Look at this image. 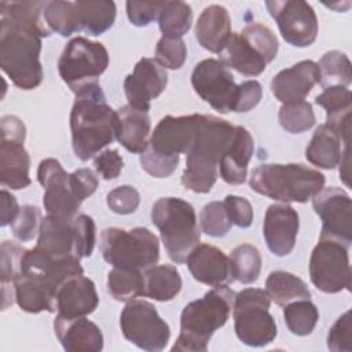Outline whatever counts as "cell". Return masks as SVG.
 <instances>
[{"label":"cell","mask_w":352,"mask_h":352,"mask_svg":"<svg viewBox=\"0 0 352 352\" xmlns=\"http://www.w3.org/2000/svg\"><path fill=\"white\" fill-rule=\"evenodd\" d=\"M118 116L107 103L100 85L76 95L70 111L72 146L77 158L88 161L117 138Z\"/></svg>","instance_id":"cell-1"},{"label":"cell","mask_w":352,"mask_h":352,"mask_svg":"<svg viewBox=\"0 0 352 352\" xmlns=\"http://www.w3.org/2000/svg\"><path fill=\"white\" fill-rule=\"evenodd\" d=\"M234 125L212 114H202L197 136L186 153L182 184L199 194L209 192L217 180L220 158L231 139Z\"/></svg>","instance_id":"cell-2"},{"label":"cell","mask_w":352,"mask_h":352,"mask_svg":"<svg viewBox=\"0 0 352 352\" xmlns=\"http://www.w3.org/2000/svg\"><path fill=\"white\" fill-rule=\"evenodd\" d=\"M235 292L219 286L204 297L188 302L180 315V334L172 351L204 352L213 333L226 324L234 304Z\"/></svg>","instance_id":"cell-3"},{"label":"cell","mask_w":352,"mask_h":352,"mask_svg":"<svg viewBox=\"0 0 352 352\" xmlns=\"http://www.w3.org/2000/svg\"><path fill=\"white\" fill-rule=\"evenodd\" d=\"M41 38L34 29L0 18V66L21 89H34L43 81Z\"/></svg>","instance_id":"cell-4"},{"label":"cell","mask_w":352,"mask_h":352,"mask_svg":"<svg viewBox=\"0 0 352 352\" xmlns=\"http://www.w3.org/2000/svg\"><path fill=\"white\" fill-rule=\"evenodd\" d=\"M202 114L166 116L164 117L148 140L147 148L140 154L142 168L153 177L170 176L179 164V154L187 153L192 144Z\"/></svg>","instance_id":"cell-5"},{"label":"cell","mask_w":352,"mask_h":352,"mask_svg":"<svg viewBox=\"0 0 352 352\" xmlns=\"http://www.w3.org/2000/svg\"><path fill=\"white\" fill-rule=\"evenodd\" d=\"M249 186L275 201L307 202L324 187V175L304 164H261L253 169Z\"/></svg>","instance_id":"cell-6"},{"label":"cell","mask_w":352,"mask_h":352,"mask_svg":"<svg viewBox=\"0 0 352 352\" xmlns=\"http://www.w3.org/2000/svg\"><path fill=\"white\" fill-rule=\"evenodd\" d=\"M151 221L160 230L168 257L177 264L186 263L201 239L192 205L176 197L160 198L151 208Z\"/></svg>","instance_id":"cell-7"},{"label":"cell","mask_w":352,"mask_h":352,"mask_svg":"<svg viewBox=\"0 0 352 352\" xmlns=\"http://www.w3.org/2000/svg\"><path fill=\"white\" fill-rule=\"evenodd\" d=\"M100 252L106 263L118 268L146 271L160 258L158 238L147 228H104L100 234Z\"/></svg>","instance_id":"cell-8"},{"label":"cell","mask_w":352,"mask_h":352,"mask_svg":"<svg viewBox=\"0 0 352 352\" xmlns=\"http://www.w3.org/2000/svg\"><path fill=\"white\" fill-rule=\"evenodd\" d=\"M109 66V54L102 43L85 37L72 38L58 60L60 78L77 95L99 85V76Z\"/></svg>","instance_id":"cell-9"},{"label":"cell","mask_w":352,"mask_h":352,"mask_svg":"<svg viewBox=\"0 0 352 352\" xmlns=\"http://www.w3.org/2000/svg\"><path fill=\"white\" fill-rule=\"evenodd\" d=\"M271 298L264 289L248 287L235 294L232 304L236 337L249 346H265L276 337V323L268 308Z\"/></svg>","instance_id":"cell-10"},{"label":"cell","mask_w":352,"mask_h":352,"mask_svg":"<svg viewBox=\"0 0 352 352\" xmlns=\"http://www.w3.org/2000/svg\"><path fill=\"white\" fill-rule=\"evenodd\" d=\"M348 246L331 238H319L309 258V278L324 293L351 290Z\"/></svg>","instance_id":"cell-11"},{"label":"cell","mask_w":352,"mask_h":352,"mask_svg":"<svg viewBox=\"0 0 352 352\" xmlns=\"http://www.w3.org/2000/svg\"><path fill=\"white\" fill-rule=\"evenodd\" d=\"M0 182L3 187L21 190L30 184V157L23 147L26 128L16 116H4L0 121Z\"/></svg>","instance_id":"cell-12"},{"label":"cell","mask_w":352,"mask_h":352,"mask_svg":"<svg viewBox=\"0 0 352 352\" xmlns=\"http://www.w3.org/2000/svg\"><path fill=\"white\" fill-rule=\"evenodd\" d=\"M120 326L124 337L144 351H162L170 337L168 323L151 302L143 300L128 301L121 312Z\"/></svg>","instance_id":"cell-13"},{"label":"cell","mask_w":352,"mask_h":352,"mask_svg":"<svg viewBox=\"0 0 352 352\" xmlns=\"http://www.w3.org/2000/svg\"><path fill=\"white\" fill-rule=\"evenodd\" d=\"M194 91L220 113L234 110L238 85L228 67L220 59H204L195 65L191 74Z\"/></svg>","instance_id":"cell-14"},{"label":"cell","mask_w":352,"mask_h":352,"mask_svg":"<svg viewBox=\"0 0 352 352\" xmlns=\"http://www.w3.org/2000/svg\"><path fill=\"white\" fill-rule=\"evenodd\" d=\"M286 43L293 47H308L318 36V18L311 4L302 0L265 1Z\"/></svg>","instance_id":"cell-15"},{"label":"cell","mask_w":352,"mask_h":352,"mask_svg":"<svg viewBox=\"0 0 352 352\" xmlns=\"http://www.w3.org/2000/svg\"><path fill=\"white\" fill-rule=\"evenodd\" d=\"M314 209L322 220L320 236L352 243V202L346 191L338 187H323L312 198Z\"/></svg>","instance_id":"cell-16"},{"label":"cell","mask_w":352,"mask_h":352,"mask_svg":"<svg viewBox=\"0 0 352 352\" xmlns=\"http://www.w3.org/2000/svg\"><path fill=\"white\" fill-rule=\"evenodd\" d=\"M69 175L55 158H45L37 169V179L44 187L43 204L47 214L72 220L77 216L81 202L73 194Z\"/></svg>","instance_id":"cell-17"},{"label":"cell","mask_w":352,"mask_h":352,"mask_svg":"<svg viewBox=\"0 0 352 352\" xmlns=\"http://www.w3.org/2000/svg\"><path fill=\"white\" fill-rule=\"evenodd\" d=\"M168 84L166 70L153 58H142L124 80L128 104L148 111L150 102L160 96Z\"/></svg>","instance_id":"cell-18"},{"label":"cell","mask_w":352,"mask_h":352,"mask_svg":"<svg viewBox=\"0 0 352 352\" xmlns=\"http://www.w3.org/2000/svg\"><path fill=\"white\" fill-rule=\"evenodd\" d=\"M298 213L289 204H272L268 206L263 235L268 249L279 257L292 253L298 232Z\"/></svg>","instance_id":"cell-19"},{"label":"cell","mask_w":352,"mask_h":352,"mask_svg":"<svg viewBox=\"0 0 352 352\" xmlns=\"http://www.w3.org/2000/svg\"><path fill=\"white\" fill-rule=\"evenodd\" d=\"M319 80L318 65L309 59L301 60L280 70L271 81V91L283 104L296 103L304 100Z\"/></svg>","instance_id":"cell-20"},{"label":"cell","mask_w":352,"mask_h":352,"mask_svg":"<svg viewBox=\"0 0 352 352\" xmlns=\"http://www.w3.org/2000/svg\"><path fill=\"white\" fill-rule=\"evenodd\" d=\"M98 304L99 297L95 283L84 275L66 279L55 294V311L63 318L89 315L96 309Z\"/></svg>","instance_id":"cell-21"},{"label":"cell","mask_w":352,"mask_h":352,"mask_svg":"<svg viewBox=\"0 0 352 352\" xmlns=\"http://www.w3.org/2000/svg\"><path fill=\"white\" fill-rule=\"evenodd\" d=\"M186 263L192 278L201 283L219 287L232 282L230 258L213 245L198 243Z\"/></svg>","instance_id":"cell-22"},{"label":"cell","mask_w":352,"mask_h":352,"mask_svg":"<svg viewBox=\"0 0 352 352\" xmlns=\"http://www.w3.org/2000/svg\"><path fill=\"white\" fill-rule=\"evenodd\" d=\"M54 330L63 349L69 352H99L103 348L100 329L85 316L63 318L56 315Z\"/></svg>","instance_id":"cell-23"},{"label":"cell","mask_w":352,"mask_h":352,"mask_svg":"<svg viewBox=\"0 0 352 352\" xmlns=\"http://www.w3.org/2000/svg\"><path fill=\"white\" fill-rule=\"evenodd\" d=\"M254 142L243 126H234L231 139L220 158L221 179L228 184H242L246 180L248 164L253 155Z\"/></svg>","instance_id":"cell-24"},{"label":"cell","mask_w":352,"mask_h":352,"mask_svg":"<svg viewBox=\"0 0 352 352\" xmlns=\"http://www.w3.org/2000/svg\"><path fill=\"white\" fill-rule=\"evenodd\" d=\"M231 18L219 4H210L198 16L195 38L205 50L220 54L231 37Z\"/></svg>","instance_id":"cell-25"},{"label":"cell","mask_w":352,"mask_h":352,"mask_svg":"<svg viewBox=\"0 0 352 352\" xmlns=\"http://www.w3.org/2000/svg\"><path fill=\"white\" fill-rule=\"evenodd\" d=\"M342 144H349V140L342 139L341 135L327 124H322L314 132L305 148V157L315 166L333 169L340 164L344 151L349 148V146H346L342 150Z\"/></svg>","instance_id":"cell-26"},{"label":"cell","mask_w":352,"mask_h":352,"mask_svg":"<svg viewBox=\"0 0 352 352\" xmlns=\"http://www.w3.org/2000/svg\"><path fill=\"white\" fill-rule=\"evenodd\" d=\"M117 140L131 153L142 154L148 146L151 121L147 111L124 106L117 111Z\"/></svg>","instance_id":"cell-27"},{"label":"cell","mask_w":352,"mask_h":352,"mask_svg":"<svg viewBox=\"0 0 352 352\" xmlns=\"http://www.w3.org/2000/svg\"><path fill=\"white\" fill-rule=\"evenodd\" d=\"M315 103L326 110V124L349 140L352 94L346 87H327L315 98Z\"/></svg>","instance_id":"cell-28"},{"label":"cell","mask_w":352,"mask_h":352,"mask_svg":"<svg viewBox=\"0 0 352 352\" xmlns=\"http://www.w3.org/2000/svg\"><path fill=\"white\" fill-rule=\"evenodd\" d=\"M72 220L47 214L40 226L37 246L55 258L74 256Z\"/></svg>","instance_id":"cell-29"},{"label":"cell","mask_w":352,"mask_h":352,"mask_svg":"<svg viewBox=\"0 0 352 352\" xmlns=\"http://www.w3.org/2000/svg\"><path fill=\"white\" fill-rule=\"evenodd\" d=\"M220 60L227 67L249 77L261 74L267 66V62L241 36V33L231 34L224 50L220 52Z\"/></svg>","instance_id":"cell-30"},{"label":"cell","mask_w":352,"mask_h":352,"mask_svg":"<svg viewBox=\"0 0 352 352\" xmlns=\"http://www.w3.org/2000/svg\"><path fill=\"white\" fill-rule=\"evenodd\" d=\"M12 286L15 301L22 311L29 314H38L41 311L55 312V293L44 282L18 275Z\"/></svg>","instance_id":"cell-31"},{"label":"cell","mask_w":352,"mask_h":352,"mask_svg":"<svg viewBox=\"0 0 352 352\" xmlns=\"http://www.w3.org/2000/svg\"><path fill=\"white\" fill-rule=\"evenodd\" d=\"M80 30L99 36L110 29L116 19V4L109 0L74 1Z\"/></svg>","instance_id":"cell-32"},{"label":"cell","mask_w":352,"mask_h":352,"mask_svg":"<svg viewBox=\"0 0 352 352\" xmlns=\"http://www.w3.org/2000/svg\"><path fill=\"white\" fill-rule=\"evenodd\" d=\"M182 289V278L176 267L153 265L144 271V296L155 301H169Z\"/></svg>","instance_id":"cell-33"},{"label":"cell","mask_w":352,"mask_h":352,"mask_svg":"<svg viewBox=\"0 0 352 352\" xmlns=\"http://www.w3.org/2000/svg\"><path fill=\"white\" fill-rule=\"evenodd\" d=\"M265 292L279 307H285L297 300L311 298L307 283L297 275L286 271H272L265 280Z\"/></svg>","instance_id":"cell-34"},{"label":"cell","mask_w":352,"mask_h":352,"mask_svg":"<svg viewBox=\"0 0 352 352\" xmlns=\"http://www.w3.org/2000/svg\"><path fill=\"white\" fill-rule=\"evenodd\" d=\"M47 1H0V18L29 26L41 37L51 34L44 18Z\"/></svg>","instance_id":"cell-35"},{"label":"cell","mask_w":352,"mask_h":352,"mask_svg":"<svg viewBox=\"0 0 352 352\" xmlns=\"http://www.w3.org/2000/svg\"><path fill=\"white\" fill-rule=\"evenodd\" d=\"M107 290L118 301H132L144 296V274L139 270L114 267L107 274Z\"/></svg>","instance_id":"cell-36"},{"label":"cell","mask_w":352,"mask_h":352,"mask_svg":"<svg viewBox=\"0 0 352 352\" xmlns=\"http://www.w3.org/2000/svg\"><path fill=\"white\" fill-rule=\"evenodd\" d=\"M228 258L232 280L245 285L257 280L261 271V254L256 246L249 243L238 245Z\"/></svg>","instance_id":"cell-37"},{"label":"cell","mask_w":352,"mask_h":352,"mask_svg":"<svg viewBox=\"0 0 352 352\" xmlns=\"http://www.w3.org/2000/svg\"><path fill=\"white\" fill-rule=\"evenodd\" d=\"M320 74L319 84L323 88L327 87H348L352 80L351 62L348 56L341 51H329L316 63Z\"/></svg>","instance_id":"cell-38"},{"label":"cell","mask_w":352,"mask_h":352,"mask_svg":"<svg viewBox=\"0 0 352 352\" xmlns=\"http://www.w3.org/2000/svg\"><path fill=\"white\" fill-rule=\"evenodd\" d=\"M191 22L192 11L184 1H165L158 15L162 36L168 37H182L190 30Z\"/></svg>","instance_id":"cell-39"},{"label":"cell","mask_w":352,"mask_h":352,"mask_svg":"<svg viewBox=\"0 0 352 352\" xmlns=\"http://www.w3.org/2000/svg\"><path fill=\"white\" fill-rule=\"evenodd\" d=\"M44 18L51 32L67 37L80 30L74 1H47Z\"/></svg>","instance_id":"cell-40"},{"label":"cell","mask_w":352,"mask_h":352,"mask_svg":"<svg viewBox=\"0 0 352 352\" xmlns=\"http://www.w3.org/2000/svg\"><path fill=\"white\" fill-rule=\"evenodd\" d=\"M283 318L290 333L296 336H308L314 331L318 323L319 311L309 300H297L285 305Z\"/></svg>","instance_id":"cell-41"},{"label":"cell","mask_w":352,"mask_h":352,"mask_svg":"<svg viewBox=\"0 0 352 352\" xmlns=\"http://www.w3.org/2000/svg\"><path fill=\"white\" fill-rule=\"evenodd\" d=\"M282 128L290 133H302L314 126L315 113L309 102L285 103L278 114Z\"/></svg>","instance_id":"cell-42"},{"label":"cell","mask_w":352,"mask_h":352,"mask_svg":"<svg viewBox=\"0 0 352 352\" xmlns=\"http://www.w3.org/2000/svg\"><path fill=\"white\" fill-rule=\"evenodd\" d=\"M241 36L267 62H272L278 54V40L270 28L261 23H250L241 32Z\"/></svg>","instance_id":"cell-43"},{"label":"cell","mask_w":352,"mask_h":352,"mask_svg":"<svg viewBox=\"0 0 352 352\" xmlns=\"http://www.w3.org/2000/svg\"><path fill=\"white\" fill-rule=\"evenodd\" d=\"M201 230L214 238L224 236L232 227L223 202L212 201L206 204L199 213Z\"/></svg>","instance_id":"cell-44"},{"label":"cell","mask_w":352,"mask_h":352,"mask_svg":"<svg viewBox=\"0 0 352 352\" xmlns=\"http://www.w3.org/2000/svg\"><path fill=\"white\" fill-rule=\"evenodd\" d=\"M72 228L74 238V256L77 258L89 257L96 242L95 221L91 216L81 213L72 220Z\"/></svg>","instance_id":"cell-45"},{"label":"cell","mask_w":352,"mask_h":352,"mask_svg":"<svg viewBox=\"0 0 352 352\" xmlns=\"http://www.w3.org/2000/svg\"><path fill=\"white\" fill-rule=\"evenodd\" d=\"M187 58V47L180 37L162 36L155 47V60L164 69L177 70Z\"/></svg>","instance_id":"cell-46"},{"label":"cell","mask_w":352,"mask_h":352,"mask_svg":"<svg viewBox=\"0 0 352 352\" xmlns=\"http://www.w3.org/2000/svg\"><path fill=\"white\" fill-rule=\"evenodd\" d=\"M41 221V212L37 206L23 205L10 226L14 236L22 242H26L32 241L40 231Z\"/></svg>","instance_id":"cell-47"},{"label":"cell","mask_w":352,"mask_h":352,"mask_svg":"<svg viewBox=\"0 0 352 352\" xmlns=\"http://www.w3.org/2000/svg\"><path fill=\"white\" fill-rule=\"evenodd\" d=\"M26 249L11 241H3L0 248L1 263V289L8 287L19 275L22 256Z\"/></svg>","instance_id":"cell-48"},{"label":"cell","mask_w":352,"mask_h":352,"mask_svg":"<svg viewBox=\"0 0 352 352\" xmlns=\"http://www.w3.org/2000/svg\"><path fill=\"white\" fill-rule=\"evenodd\" d=\"M327 346L334 352H351L352 351V320L351 311L341 315L331 326L327 336Z\"/></svg>","instance_id":"cell-49"},{"label":"cell","mask_w":352,"mask_h":352,"mask_svg":"<svg viewBox=\"0 0 352 352\" xmlns=\"http://www.w3.org/2000/svg\"><path fill=\"white\" fill-rule=\"evenodd\" d=\"M107 206L118 214L133 213L140 204V194L132 186H120L107 194Z\"/></svg>","instance_id":"cell-50"},{"label":"cell","mask_w":352,"mask_h":352,"mask_svg":"<svg viewBox=\"0 0 352 352\" xmlns=\"http://www.w3.org/2000/svg\"><path fill=\"white\" fill-rule=\"evenodd\" d=\"M165 1H126V15L132 25L147 26L158 18Z\"/></svg>","instance_id":"cell-51"},{"label":"cell","mask_w":352,"mask_h":352,"mask_svg":"<svg viewBox=\"0 0 352 352\" xmlns=\"http://www.w3.org/2000/svg\"><path fill=\"white\" fill-rule=\"evenodd\" d=\"M223 205L232 224L241 228L250 227L253 221V208L246 198L238 195H227L223 201Z\"/></svg>","instance_id":"cell-52"},{"label":"cell","mask_w":352,"mask_h":352,"mask_svg":"<svg viewBox=\"0 0 352 352\" xmlns=\"http://www.w3.org/2000/svg\"><path fill=\"white\" fill-rule=\"evenodd\" d=\"M69 184L76 198L82 202L96 191L99 180L91 169L80 168L69 175Z\"/></svg>","instance_id":"cell-53"},{"label":"cell","mask_w":352,"mask_h":352,"mask_svg":"<svg viewBox=\"0 0 352 352\" xmlns=\"http://www.w3.org/2000/svg\"><path fill=\"white\" fill-rule=\"evenodd\" d=\"M94 166L104 180H111L120 176L124 161L116 148H107L96 154L94 158Z\"/></svg>","instance_id":"cell-54"},{"label":"cell","mask_w":352,"mask_h":352,"mask_svg":"<svg viewBox=\"0 0 352 352\" xmlns=\"http://www.w3.org/2000/svg\"><path fill=\"white\" fill-rule=\"evenodd\" d=\"M263 96L261 84L256 80L243 81L238 85V95L235 100V106L232 111L236 113H246L256 107Z\"/></svg>","instance_id":"cell-55"},{"label":"cell","mask_w":352,"mask_h":352,"mask_svg":"<svg viewBox=\"0 0 352 352\" xmlns=\"http://www.w3.org/2000/svg\"><path fill=\"white\" fill-rule=\"evenodd\" d=\"M1 197V219H0V226L4 227L7 224H11L14 221V219L16 217L18 212H19V206L18 202L15 199V197L8 192L7 190H1L0 192Z\"/></svg>","instance_id":"cell-56"}]
</instances>
